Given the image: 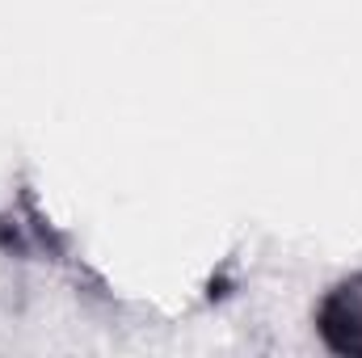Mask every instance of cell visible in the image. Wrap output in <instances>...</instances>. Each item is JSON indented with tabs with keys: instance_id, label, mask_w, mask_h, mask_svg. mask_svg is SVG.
Segmentation results:
<instances>
[{
	"instance_id": "obj_1",
	"label": "cell",
	"mask_w": 362,
	"mask_h": 358,
	"mask_svg": "<svg viewBox=\"0 0 362 358\" xmlns=\"http://www.w3.org/2000/svg\"><path fill=\"white\" fill-rule=\"evenodd\" d=\"M320 342L341 358H362V274L333 282L316 308Z\"/></svg>"
}]
</instances>
